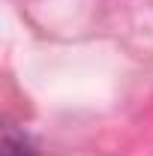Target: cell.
I'll return each mask as SVG.
<instances>
[{
  "mask_svg": "<svg viewBox=\"0 0 153 156\" xmlns=\"http://www.w3.org/2000/svg\"><path fill=\"white\" fill-rule=\"evenodd\" d=\"M0 156H36L30 138L15 132V129H6L3 132V141H0Z\"/></svg>",
  "mask_w": 153,
  "mask_h": 156,
  "instance_id": "cell-1",
  "label": "cell"
}]
</instances>
